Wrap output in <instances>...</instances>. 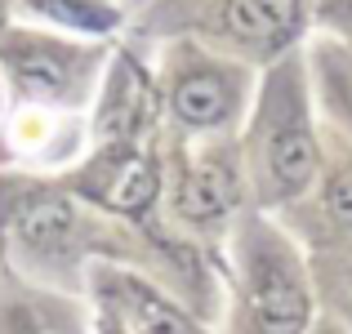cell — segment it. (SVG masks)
Listing matches in <instances>:
<instances>
[{
  "label": "cell",
  "mask_w": 352,
  "mask_h": 334,
  "mask_svg": "<svg viewBox=\"0 0 352 334\" xmlns=\"http://www.w3.org/2000/svg\"><path fill=\"white\" fill-rule=\"evenodd\" d=\"M143 85H138V76H129V67H125V76H120V85L112 89V111L103 116V125L107 129H116V134H134V125L143 120Z\"/></svg>",
  "instance_id": "cell-12"
},
{
  "label": "cell",
  "mask_w": 352,
  "mask_h": 334,
  "mask_svg": "<svg viewBox=\"0 0 352 334\" xmlns=\"http://www.w3.org/2000/svg\"><path fill=\"white\" fill-rule=\"evenodd\" d=\"M0 63H5L9 76L18 80V89L32 94V98H67V94H76V85L85 80L76 49L41 41V36H32V32L5 36V41H0Z\"/></svg>",
  "instance_id": "cell-2"
},
{
  "label": "cell",
  "mask_w": 352,
  "mask_h": 334,
  "mask_svg": "<svg viewBox=\"0 0 352 334\" xmlns=\"http://www.w3.org/2000/svg\"><path fill=\"white\" fill-rule=\"evenodd\" d=\"M312 317L308 290L281 254L250 263V334H303Z\"/></svg>",
  "instance_id": "cell-1"
},
{
  "label": "cell",
  "mask_w": 352,
  "mask_h": 334,
  "mask_svg": "<svg viewBox=\"0 0 352 334\" xmlns=\"http://www.w3.org/2000/svg\"><path fill=\"white\" fill-rule=\"evenodd\" d=\"M76 210L67 205L63 197H50V192H36V197L18 201L14 205V236L23 249H32V254L41 258H58L63 249L76 241Z\"/></svg>",
  "instance_id": "cell-3"
},
{
  "label": "cell",
  "mask_w": 352,
  "mask_h": 334,
  "mask_svg": "<svg viewBox=\"0 0 352 334\" xmlns=\"http://www.w3.org/2000/svg\"><path fill=\"white\" fill-rule=\"evenodd\" d=\"M5 321H9L5 334H80L76 321H72L67 312L50 308V303H23V308H14Z\"/></svg>",
  "instance_id": "cell-11"
},
{
  "label": "cell",
  "mask_w": 352,
  "mask_h": 334,
  "mask_svg": "<svg viewBox=\"0 0 352 334\" xmlns=\"http://www.w3.org/2000/svg\"><path fill=\"white\" fill-rule=\"evenodd\" d=\"M312 165H317V152H312V134L303 125H290L272 138L267 170L276 179V192H299L312 179Z\"/></svg>",
  "instance_id": "cell-8"
},
{
  "label": "cell",
  "mask_w": 352,
  "mask_h": 334,
  "mask_svg": "<svg viewBox=\"0 0 352 334\" xmlns=\"http://www.w3.org/2000/svg\"><path fill=\"white\" fill-rule=\"evenodd\" d=\"M223 23L241 41H281L299 23V0H228Z\"/></svg>",
  "instance_id": "cell-5"
},
{
  "label": "cell",
  "mask_w": 352,
  "mask_h": 334,
  "mask_svg": "<svg viewBox=\"0 0 352 334\" xmlns=\"http://www.w3.org/2000/svg\"><path fill=\"white\" fill-rule=\"evenodd\" d=\"M179 210L188 219L206 223V219H219L228 210V188L219 174H192V179H183L179 188Z\"/></svg>",
  "instance_id": "cell-10"
},
{
  "label": "cell",
  "mask_w": 352,
  "mask_h": 334,
  "mask_svg": "<svg viewBox=\"0 0 352 334\" xmlns=\"http://www.w3.org/2000/svg\"><path fill=\"white\" fill-rule=\"evenodd\" d=\"M174 111L188 125H219L232 111V85L219 71H192L174 89Z\"/></svg>",
  "instance_id": "cell-6"
},
{
  "label": "cell",
  "mask_w": 352,
  "mask_h": 334,
  "mask_svg": "<svg viewBox=\"0 0 352 334\" xmlns=\"http://www.w3.org/2000/svg\"><path fill=\"white\" fill-rule=\"evenodd\" d=\"M330 214L352 227V170H344L335 183H330Z\"/></svg>",
  "instance_id": "cell-13"
},
{
  "label": "cell",
  "mask_w": 352,
  "mask_h": 334,
  "mask_svg": "<svg viewBox=\"0 0 352 334\" xmlns=\"http://www.w3.org/2000/svg\"><path fill=\"white\" fill-rule=\"evenodd\" d=\"M0 27H5V0H0Z\"/></svg>",
  "instance_id": "cell-15"
},
{
  "label": "cell",
  "mask_w": 352,
  "mask_h": 334,
  "mask_svg": "<svg viewBox=\"0 0 352 334\" xmlns=\"http://www.w3.org/2000/svg\"><path fill=\"white\" fill-rule=\"evenodd\" d=\"M156 197V170L143 161V156H125V161L112 165V174H107L103 192H98V201L103 205L120 210V214H138V210H147Z\"/></svg>",
  "instance_id": "cell-7"
},
{
  "label": "cell",
  "mask_w": 352,
  "mask_h": 334,
  "mask_svg": "<svg viewBox=\"0 0 352 334\" xmlns=\"http://www.w3.org/2000/svg\"><path fill=\"white\" fill-rule=\"evenodd\" d=\"M98 334H129V330H125V321H120V317H103Z\"/></svg>",
  "instance_id": "cell-14"
},
{
  "label": "cell",
  "mask_w": 352,
  "mask_h": 334,
  "mask_svg": "<svg viewBox=\"0 0 352 334\" xmlns=\"http://www.w3.org/2000/svg\"><path fill=\"white\" fill-rule=\"evenodd\" d=\"M116 299H120V312L129 317V326H134V334H201L188 312L174 308L165 294H156L143 281H116Z\"/></svg>",
  "instance_id": "cell-4"
},
{
  "label": "cell",
  "mask_w": 352,
  "mask_h": 334,
  "mask_svg": "<svg viewBox=\"0 0 352 334\" xmlns=\"http://www.w3.org/2000/svg\"><path fill=\"white\" fill-rule=\"evenodd\" d=\"M27 5L63 27H80V32H107L116 23V9L107 0H27Z\"/></svg>",
  "instance_id": "cell-9"
}]
</instances>
